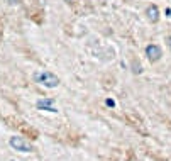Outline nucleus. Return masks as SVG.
Segmentation results:
<instances>
[{
  "mask_svg": "<svg viewBox=\"0 0 171 161\" xmlns=\"http://www.w3.org/2000/svg\"><path fill=\"white\" fill-rule=\"evenodd\" d=\"M32 78H34L36 83H41V85H44V87H47V88H54V87L59 85V78H58L54 73L47 71V70L36 71L34 75H32Z\"/></svg>",
  "mask_w": 171,
  "mask_h": 161,
  "instance_id": "1",
  "label": "nucleus"
},
{
  "mask_svg": "<svg viewBox=\"0 0 171 161\" xmlns=\"http://www.w3.org/2000/svg\"><path fill=\"white\" fill-rule=\"evenodd\" d=\"M9 144H10L16 151H21V153H32V151H34V148H32L31 142H29V141H26L24 137H19V136L10 137Z\"/></svg>",
  "mask_w": 171,
  "mask_h": 161,
  "instance_id": "2",
  "label": "nucleus"
},
{
  "mask_svg": "<svg viewBox=\"0 0 171 161\" xmlns=\"http://www.w3.org/2000/svg\"><path fill=\"white\" fill-rule=\"evenodd\" d=\"M146 54L149 58V61H158L161 56H163V51H161L159 46H156V44H149V46L146 47Z\"/></svg>",
  "mask_w": 171,
  "mask_h": 161,
  "instance_id": "3",
  "label": "nucleus"
},
{
  "mask_svg": "<svg viewBox=\"0 0 171 161\" xmlns=\"http://www.w3.org/2000/svg\"><path fill=\"white\" fill-rule=\"evenodd\" d=\"M53 104H54V100L53 99H41L39 102L36 104V107L39 110H47V112H54L53 109Z\"/></svg>",
  "mask_w": 171,
  "mask_h": 161,
  "instance_id": "4",
  "label": "nucleus"
},
{
  "mask_svg": "<svg viewBox=\"0 0 171 161\" xmlns=\"http://www.w3.org/2000/svg\"><path fill=\"white\" fill-rule=\"evenodd\" d=\"M146 14H147V19H149L151 22H158V19H159V10H158L156 5H149L147 10H146Z\"/></svg>",
  "mask_w": 171,
  "mask_h": 161,
  "instance_id": "5",
  "label": "nucleus"
},
{
  "mask_svg": "<svg viewBox=\"0 0 171 161\" xmlns=\"http://www.w3.org/2000/svg\"><path fill=\"white\" fill-rule=\"evenodd\" d=\"M105 104L109 105V107H114V105H115V102H114L112 99H107V100H105Z\"/></svg>",
  "mask_w": 171,
  "mask_h": 161,
  "instance_id": "6",
  "label": "nucleus"
},
{
  "mask_svg": "<svg viewBox=\"0 0 171 161\" xmlns=\"http://www.w3.org/2000/svg\"><path fill=\"white\" fill-rule=\"evenodd\" d=\"M166 14H168V16L171 17V9H168V10H166Z\"/></svg>",
  "mask_w": 171,
  "mask_h": 161,
  "instance_id": "7",
  "label": "nucleus"
},
{
  "mask_svg": "<svg viewBox=\"0 0 171 161\" xmlns=\"http://www.w3.org/2000/svg\"><path fill=\"white\" fill-rule=\"evenodd\" d=\"M168 44H170V47H171V36L168 37Z\"/></svg>",
  "mask_w": 171,
  "mask_h": 161,
  "instance_id": "8",
  "label": "nucleus"
},
{
  "mask_svg": "<svg viewBox=\"0 0 171 161\" xmlns=\"http://www.w3.org/2000/svg\"><path fill=\"white\" fill-rule=\"evenodd\" d=\"M64 2H73V0H64Z\"/></svg>",
  "mask_w": 171,
  "mask_h": 161,
  "instance_id": "9",
  "label": "nucleus"
}]
</instances>
